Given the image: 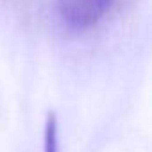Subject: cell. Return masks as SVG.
Instances as JSON below:
<instances>
[{
	"mask_svg": "<svg viewBox=\"0 0 152 152\" xmlns=\"http://www.w3.org/2000/svg\"><path fill=\"white\" fill-rule=\"evenodd\" d=\"M120 0H56V16L72 32H86L104 22Z\"/></svg>",
	"mask_w": 152,
	"mask_h": 152,
	"instance_id": "1",
	"label": "cell"
},
{
	"mask_svg": "<svg viewBox=\"0 0 152 152\" xmlns=\"http://www.w3.org/2000/svg\"><path fill=\"white\" fill-rule=\"evenodd\" d=\"M43 152H59V132H57V115L50 111L45 120L43 129Z\"/></svg>",
	"mask_w": 152,
	"mask_h": 152,
	"instance_id": "2",
	"label": "cell"
}]
</instances>
